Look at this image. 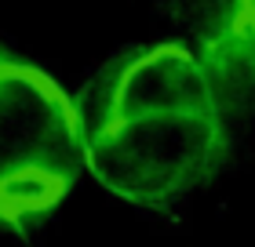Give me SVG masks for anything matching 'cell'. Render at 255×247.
I'll use <instances>...</instances> for the list:
<instances>
[{
	"instance_id": "1",
	"label": "cell",
	"mask_w": 255,
	"mask_h": 247,
	"mask_svg": "<svg viewBox=\"0 0 255 247\" xmlns=\"http://www.w3.org/2000/svg\"><path fill=\"white\" fill-rule=\"evenodd\" d=\"M84 164L110 193L168 207L212 178L226 157L215 73L179 44L131 51L91 98Z\"/></svg>"
},
{
	"instance_id": "2",
	"label": "cell",
	"mask_w": 255,
	"mask_h": 247,
	"mask_svg": "<svg viewBox=\"0 0 255 247\" xmlns=\"http://www.w3.org/2000/svg\"><path fill=\"white\" fill-rule=\"evenodd\" d=\"M84 167V127L66 91L40 69L0 62V215L59 204Z\"/></svg>"
}]
</instances>
